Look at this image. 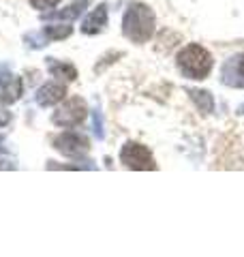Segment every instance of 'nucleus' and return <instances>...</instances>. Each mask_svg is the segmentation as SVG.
<instances>
[{
  "instance_id": "obj_8",
  "label": "nucleus",
  "mask_w": 244,
  "mask_h": 257,
  "mask_svg": "<svg viewBox=\"0 0 244 257\" xmlns=\"http://www.w3.org/2000/svg\"><path fill=\"white\" fill-rule=\"evenodd\" d=\"M64 94H67V86L60 82H50L37 90V103L41 107H50V105H56L58 101H62Z\"/></svg>"
},
{
  "instance_id": "obj_18",
  "label": "nucleus",
  "mask_w": 244,
  "mask_h": 257,
  "mask_svg": "<svg viewBox=\"0 0 244 257\" xmlns=\"http://www.w3.org/2000/svg\"><path fill=\"white\" fill-rule=\"evenodd\" d=\"M5 148H3V138H0V152H3Z\"/></svg>"
},
{
  "instance_id": "obj_17",
  "label": "nucleus",
  "mask_w": 244,
  "mask_h": 257,
  "mask_svg": "<svg viewBox=\"0 0 244 257\" xmlns=\"http://www.w3.org/2000/svg\"><path fill=\"white\" fill-rule=\"evenodd\" d=\"M238 114H240V116H244V105H240V107H238Z\"/></svg>"
},
{
  "instance_id": "obj_2",
  "label": "nucleus",
  "mask_w": 244,
  "mask_h": 257,
  "mask_svg": "<svg viewBox=\"0 0 244 257\" xmlns=\"http://www.w3.org/2000/svg\"><path fill=\"white\" fill-rule=\"evenodd\" d=\"M176 64L186 79H206L214 67V58L199 43H189L178 52Z\"/></svg>"
},
{
  "instance_id": "obj_12",
  "label": "nucleus",
  "mask_w": 244,
  "mask_h": 257,
  "mask_svg": "<svg viewBox=\"0 0 244 257\" xmlns=\"http://www.w3.org/2000/svg\"><path fill=\"white\" fill-rule=\"evenodd\" d=\"M189 94L193 103L197 105L199 111H203V114H212L214 111V99L212 94H210L208 90H199V88H189Z\"/></svg>"
},
{
  "instance_id": "obj_4",
  "label": "nucleus",
  "mask_w": 244,
  "mask_h": 257,
  "mask_svg": "<svg viewBox=\"0 0 244 257\" xmlns=\"http://www.w3.org/2000/svg\"><path fill=\"white\" fill-rule=\"evenodd\" d=\"M120 161L122 165L129 167V170H137V172H144V170H157V163H154V157L152 152L144 146V144H137V142H127L120 150Z\"/></svg>"
},
{
  "instance_id": "obj_11",
  "label": "nucleus",
  "mask_w": 244,
  "mask_h": 257,
  "mask_svg": "<svg viewBox=\"0 0 244 257\" xmlns=\"http://www.w3.org/2000/svg\"><path fill=\"white\" fill-rule=\"evenodd\" d=\"M47 71H50L54 77L64 79V82H75L77 79V69L73 67L71 62H60V60L47 58Z\"/></svg>"
},
{
  "instance_id": "obj_13",
  "label": "nucleus",
  "mask_w": 244,
  "mask_h": 257,
  "mask_svg": "<svg viewBox=\"0 0 244 257\" xmlns=\"http://www.w3.org/2000/svg\"><path fill=\"white\" fill-rule=\"evenodd\" d=\"M71 32H73V28L69 24H52V26H45L41 35H43L47 41H60V39L71 37Z\"/></svg>"
},
{
  "instance_id": "obj_14",
  "label": "nucleus",
  "mask_w": 244,
  "mask_h": 257,
  "mask_svg": "<svg viewBox=\"0 0 244 257\" xmlns=\"http://www.w3.org/2000/svg\"><path fill=\"white\" fill-rule=\"evenodd\" d=\"M92 128H94L96 140H103L105 138V131H103V114H101L99 109H92Z\"/></svg>"
},
{
  "instance_id": "obj_15",
  "label": "nucleus",
  "mask_w": 244,
  "mask_h": 257,
  "mask_svg": "<svg viewBox=\"0 0 244 257\" xmlns=\"http://www.w3.org/2000/svg\"><path fill=\"white\" fill-rule=\"evenodd\" d=\"M60 0H30V5L35 7V9H54Z\"/></svg>"
},
{
  "instance_id": "obj_9",
  "label": "nucleus",
  "mask_w": 244,
  "mask_h": 257,
  "mask_svg": "<svg viewBox=\"0 0 244 257\" xmlns=\"http://www.w3.org/2000/svg\"><path fill=\"white\" fill-rule=\"evenodd\" d=\"M105 26H107V5L101 3L81 22V32H84V35H99Z\"/></svg>"
},
{
  "instance_id": "obj_7",
  "label": "nucleus",
  "mask_w": 244,
  "mask_h": 257,
  "mask_svg": "<svg viewBox=\"0 0 244 257\" xmlns=\"http://www.w3.org/2000/svg\"><path fill=\"white\" fill-rule=\"evenodd\" d=\"M24 92V82L22 77L11 75V73H3L0 75V103L3 105H11L22 96Z\"/></svg>"
},
{
  "instance_id": "obj_5",
  "label": "nucleus",
  "mask_w": 244,
  "mask_h": 257,
  "mask_svg": "<svg viewBox=\"0 0 244 257\" xmlns=\"http://www.w3.org/2000/svg\"><path fill=\"white\" fill-rule=\"evenodd\" d=\"M54 148L62 152L64 157H73V159H79L88 155V150H90V142H88L86 135L81 133H75V131H67L58 135V138L54 140Z\"/></svg>"
},
{
  "instance_id": "obj_1",
  "label": "nucleus",
  "mask_w": 244,
  "mask_h": 257,
  "mask_svg": "<svg viewBox=\"0 0 244 257\" xmlns=\"http://www.w3.org/2000/svg\"><path fill=\"white\" fill-rule=\"evenodd\" d=\"M154 26H157L154 11L148 5H142V3H135L129 7L125 13V20H122V32L133 43H148L154 35Z\"/></svg>"
},
{
  "instance_id": "obj_10",
  "label": "nucleus",
  "mask_w": 244,
  "mask_h": 257,
  "mask_svg": "<svg viewBox=\"0 0 244 257\" xmlns=\"http://www.w3.org/2000/svg\"><path fill=\"white\" fill-rule=\"evenodd\" d=\"M88 3H90V0H75V3L69 5L67 9H62V11H47V13L41 15V18H43V20H69V22H73V20H77L79 15L84 13Z\"/></svg>"
},
{
  "instance_id": "obj_3",
  "label": "nucleus",
  "mask_w": 244,
  "mask_h": 257,
  "mask_svg": "<svg viewBox=\"0 0 244 257\" xmlns=\"http://www.w3.org/2000/svg\"><path fill=\"white\" fill-rule=\"evenodd\" d=\"M86 116H88L86 101L81 99V96H71V99H67L54 111L52 122L58 126H64V128H71V126H77L84 122Z\"/></svg>"
},
{
  "instance_id": "obj_6",
  "label": "nucleus",
  "mask_w": 244,
  "mask_h": 257,
  "mask_svg": "<svg viewBox=\"0 0 244 257\" xmlns=\"http://www.w3.org/2000/svg\"><path fill=\"white\" fill-rule=\"evenodd\" d=\"M221 82L229 88H244V54H235L221 67Z\"/></svg>"
},
{
  "instance_id": "obj_16",
  "label": "nucleus",
  "mask_w": 244,
  "mask_h": 257,
  "mask_svg": "<svg viewBox=\"0 0 244 257\" xmlns=\"http://www.w3.org/2000/svg\"><path fill=\"white\" fill-rule=\"evenodd\" d=\"M11 122V114L7 109L0 107V126H5V124H9Z\"/></svg>"
}]
</instances>
